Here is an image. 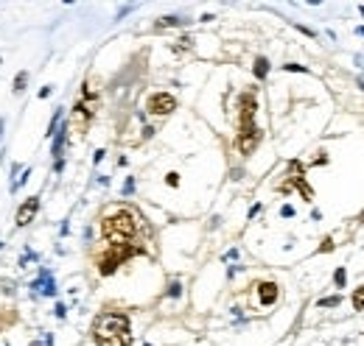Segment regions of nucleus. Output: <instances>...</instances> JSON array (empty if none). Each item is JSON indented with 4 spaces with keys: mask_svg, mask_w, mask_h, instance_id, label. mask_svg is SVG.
<instances>
[{
    "mask_svg": "<svg viewBox=\"0 0 364 346\" xmlns=\"http://www.w3.org/2000/svg\"><path fill=\"white\" fill-rule=\"evenodd\" d=\"M93 340L98 346H132L129 318L123 313H101L93 321Z\"/></svg>",
    "mask_w": 364,
    "mask_h": 346,
    "instance_id": "f257e3e1",
    "label": "nucleus"
},
{
    "mask_svg": "<svg viewBox=\"0 0 364 346\" xmlns=\"http://www.w3.org/2000/svg\"><path fill=\"white\" fill-rule=\"evenodd\" d=\"M101 232H104V238L109 240V246H123L138 232V218H134V212H129V209H118V212H112L109 218H104Z\"/></svg>",
    "mask_w": 364,
    "mask_h": 346,
    "instance_id": "f03ea898",
    "label": "nucleus"
},
{
    "mask_svg": "<svg viewBox=\"0 0 364 346\" xmlns=\"http://www.w3.org/2000/svg\"><path fill=\"white\" fill-rule=\"evenodd\" d=\"M138 249H132L129 243H123V246H109V251L98 260V274L101 276H109V274H115V268L123 263V260H129V257L134 254Z\"/></svg>",
    "mask_w": 364,
    "mask_h": 346,
    "instance_id": "7ed1b4c3",
    "label": "nucleus"
},
{
    "mask_svg": "<svg viewBox=\"0 0 364 346\" xmlns=\"http://www.w3.org/2000/svg\"><path fill=\"white\" fill-rule=\"evenodd\" d=\"M261 140H263V132L255 123H249V126H241V132H238V137H236V145L241 154H252Z\"/></svg>",
    "mask_w": 364,
    "mask_h": 346,
    "instance_id": "20e7f679",
    "label": "nucleus"
},
{
    "mask_svg": "<svg viewBox=\"0 0 364 346\" xmlns=\"http://www.w3.org/2000/svg\"><path fill=\"white\" fill-rule=\"evenodd\" d=\"M176 109V98L168 92H157V95L149 98V112L152 114H171Z\"/></svg>",
    "mask_w": 364,
    "mask_h": 346,
    "instance_id": "39448f33",
    "label": "nucleus"
},
{
    "mask_svg": "<svg viewBox=\"0 0 364 346\" xmlns=\"http://www.w3.org/2000/svg\"><path fill=\"white\" fill-rule=\"evenodd\" d=\"M238 109H241V126L255 123V112H258V101H255L252 92H244L238 98Z\"/></svg>",
    "mask_w": 364,
    "mask_h": 346,
    "instance_id": "423d86ee",
    "label": "nucleus"
},
{
    "mask_svg": "<svg viewBox=\"0 0 364 346\" xmlns=\"http://www.w3.org/2000/svg\"><path fill=\"white\" fill-rule=\"evenodd\" d=\"M36 209H39V198H28V201H23V207L17 209V226H28L31 221H34V215H36Z\"/></svg>",
    "mask_w": 364,
    "mask_h": 346,
    "instance_id": "0eeeda50",
    "label": "nucleus"
},
{
    "mask_svg": "<svg viewBox=\"0 0 364 346\" xmlns=\"http://www.w3.org/2000/svg\"><path fill=\"white\" fill-rule=\"evenodd\" d=\"M258 296H261V305H275L278 302V285L275 282H261L258 285Z\"/></svg>",
    "mask_w": 364,
    "mask_h": 346,
    "instance_id": "6e6552de",
    "label": "nucleus"
},
{
    "mask_svg": "<svg viewBox=\"0 0 364 346\" xmlns=\"http://www.w3.org/2000/svg\"><path fill=\"white\" fill-rule=\"evenodd\" d=\"M252 73H255V78H266V76H269V62L263 59V56H258V59H255Z\"/></svg>",
    "mask_w": 364,
    "mask_h": 346,
    "instance_id": "1a4fd4ad",
    "label": "nucleus"
},
{
    "mask_svg": "<svg viewBox=\"0 0 364 346\" xmlns=\"http://www.w3.org/2000/svg\"><path fill=\"white\" fill-rule=\"evenodd\" d=\"M353 307H356V310H364V285L356 287V293H353Z\"/></svg>",
    "mask_w": 364,
    "mask_h": 346,
    "instance_id": "9d476101",
    "label": "nucleus"
},
{
    "mask_svg": "<svg viewBox=\"0 0 364 346\" xmlns=\"http://www.w3.org/2000/svg\"><path fill=\"white\" fill-rule=\"evenodd\" d=\"M62 145H65V129H62L59 137L54 140V156H56V162H59V156H62Z\"/></svg>",
    "mask_w": 364,
    "mask_h": 346,
    "instance_id": "9b49d317",
    "label": "nucleus"
},
{
    "mask_svg": "<svg viewBox=\"0 0 364 346\" xmlns=\"http://www.w3.org/2000/svg\"><path fill=\"white\" fill-rule=\"evenodd\" d=\"M25 81H28V73H20V76L14 78V92H23L25 90Z\"/></svg>",
    "mask_w": 364,
    "mask_h": 346,
    "instance_id": "f8f14e48",
    "label": "nucleus"
},
{
    "mask_svg": "<svg viewBox=\"0 0 364 346\" xmlns=\"http://www.w3.org/2000/svg\"><path fill=\"white\" fill-rule=\"evenodd\" d=\"M342 299L339 296H328V299H320V307H336Z\"/></svg>",
    "mask_w": 364,
    "mask_h": 346,
    "instance_id": "ddd939ff",
    "label": "nucleus"
},
{
    "mask_svg": "<svg viewBox=\"0 0 364 346\" xmlns=\"http://www.w3.org/2000/svg\"><path fill=\"white\" fill-rule=\"evenodd\" d=\"M179 23H182L179 17H163V20L157 23V28H165V25H179Z\"/></svg>",
    "mask_w": 364,
    "mask_h": 346,
    "instance_id": "4468645a",
    "label": "nucleus"
},
{
    "mask_svg": "<svg viewBox=\"0 0 364 346\" xmlns=\"http://www.w3.org/2000/svg\"><path fill=\"white\" fill-rule=\"evenodd\" d=\"M334 279H336V285H339V287H345V279H347V274H345V268H336V274H334Z\"/></svg>",
    "mask_w": 364,
    "mask_h": 346,
    "instance_id": "2eb2a0df",
    "label": "nucleus"
},
{
    "mask_svg": "<svg viewBox=\"0 0 364 346\" xmlns=\"http://www.w3.org/2000/svg\"><path fill=\"white\" fill-rule=\"evenodd\" d=\"M283 70L286 73H308V67H303V65H283Z\"/></svg>",
    "mask_w": 364,
    "mask_h": 346,
    "instance_id": "dca6fc26",
    "label": "nucleus"
},
{
    "mask_svg": "<svg viewBox=\"0 0 364 346\" xmlns=\"http://www.w3.org/2000/svg\"><path fill=\"white\" fill-rule=\"evenodd\" d=\"M165 185H168V187H176V185H179V176H176V173H168V176H165Z\"/></svg>",
    "mask_w": 364,
    "mask_h": 346,
    "instance_id": "f3484780",
    "label": "nucleus"
},
{
    "mask_svg": "<svg viewBox=\"0 0 364 346\" xmlns=\"http://www.w3.org/2000/svg\"><path fill=\"white\" fill-rule=\"evenodd\" d=\"M182 293V285L179 282H171V287H168V296H179Z\"/></svg>",
    "mask_w": 364,
    "mask_h": 346,
    "instance_id": "a211bd4d",
    "label": "nucleus"
},
{
    "mask_svg": "<svg viewBox=\"0 0 364 346\" xmlns=\"http://www.w3.org/2000/svg\"><path fill=\"white\" fill-rule=\"evenodd\" d=\"M331 249H334V240L325 238V240H322V246H320V251H331Z\"/></svg>",
    "mask_w": 364,
    "mask_h": 346,
    "instance_id": "6ab92c4d",
    "label": "nucleus"
},
{
    "mask_svg": "<svg viewBox=\"0 0 364 346\" xmlns=\"http://www.w3.org/2000/svg\"><path fill=\"white\" fill-rule=\"evenodd\" d=\"M280 212H283V218H291V215H294V209H291V207H283Z\"/></svg>",
    "mask_w": 364,
    "mask_h": 346,
    "instance_id": "aec40b11",
    "label": "nucleus"
},
{
    "mask_svg": "<svg viewBox=\"0 0 364 346\" xmlns=\"http://www.w3.org/2000/svg\"><path fill=\"white\" fill-rule=\"evenodd\" d=\"M361 87H364V81H361Z\"/></svg>",
    "mask_w": 364,
    "mask_h": 346,
    "instance_id": "412c9836",
    "label": "nucleus"
}]
</instances>
